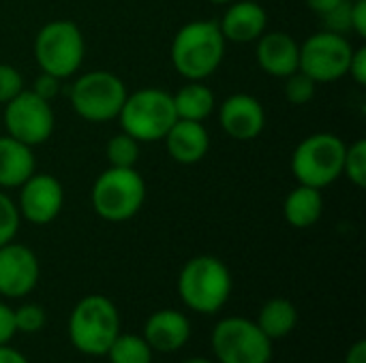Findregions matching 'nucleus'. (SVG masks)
I'll list each match as a JSON object with an SVG mask.
<instances>
[{
	"mask_svg": "<svg viewBox=\"0 0 366 363\" xmlns=\"http://www.w3.org/2000/svg\"><path fill=\"white\" fill-rule=\"evenodd\" d=\"M24 90V79L19 71L11 64L0 62V105H6Z\"/></svg>",
	"mask_w": 366,
	"mask_h": 363,
	"instance_id": "c756f323",
	"label": "nucleus"
},
{
	"mask_svg": "<svg viewBox=\"0 0 366 363\" xmlns=\"http://www.w3.org/2000/svg\"><path fill=\"white\" fill-rule=\"evenodd\" d=\"M315 88H317V83L302 71H296L290 77H285V98L292 105L311 103L315 96Z\"/></svg>",
	"mask_w": 366,
	"mask_h": 363,
	"instance_id": "a878e982",
	"label": "nucleus"
},
{
	"mask_svg": "<svg viewBox=\"0 0 366 363\" xmlns=\"http://www.w3.org/2000/svg\"><path fill=\"white\" fill-rule=\"evenodd\" d=\"M172 98H174L176 116L180 120L204 122L214 109V94L202 81H189L176 94H172Z\"/></svg>",
	"mask_w": 366,
	"mask_h": 363,
	"instance_id": "4be33fe9",
	"label": "nucleus"
},
{
	"mask_svg": "<svg viewBox=\"0 0 366 363\" xmlns=\"http://www.w3.org/2000/svg\"><path fill=\"white\" fill-rule=\"evenodd\" d=\"M266 26H268V13L255 0H238V2L234 0L225 11L223 19L219 21L225 41L232 43L257 41L266 32Z\"/></svg>",
	"mask_w": 366,
	"mask_h": 363,
	"instance_id": "f3484780",
	"label": "nucleus"
},
{
	"mask_svg": "<svg viewBox=\"0 0 366 363\" xmlns=\"http://www.w3.org/2000/svg\"><path fill=\"white\" fill-rule=\"evenodd\" d=\"M32 92L39 94V96L45 98V101H51V98L60 92V79L54 77V75H49V73H41V75L34 79Z\"/></svg>",
	"mask_w": 366,
	"mask_h": 363,
	"instance_id": "7c9ffc66",
	"label": "nucleus"
},
{
	"mask_svg": "<svg viewBox=\"0 0 366 363\" xmlns=\"http://www.w3.org/2000/svg\"><path fill=\"white\" fill-rule=\"evenodd\" d=\"M221 128L236 141L257 139L266 126L264 105L251 94H232L219 109Z\"/></svg>",
	"mask_w": 366,
	"mask_h": 363,
	"instance_id": "4468645a",
	"label": "nucleus"
},
{
	"mask_svg": "<svg viewBox=\"0 0 366 363\" xmlns=\"http://www.w3.org/2000/svg\"><path fill=\"white\" fill-rule=\"evenodd\" d=\"M86 53L81 30L69 19H56L45 24L34 39V60L43 73L58 79L71 77L79 71Z\"/></svg>",
	"mask_w": 366,
	"mask_h": 363,
	"instance_id": "0eeeda50",
	"label": "nucleus"
},
{
	"mask_svg": "<svg viewBox=\"0 0 366 363\" xmlns=\"http://www.w3.org/2000/svg\"><path fill=\"white\" fill-rule=\"evenodd\" d=\"M324 212V197L320 188L298 184L285 199L283 203V214L285 220L294 229H309L313 227Z\"/></svg>",
	"mask_w": 366,
	"mask_h": 363,
	"instance_id": "aec40b11",
	"label": "nucleus"
},
{
	"mask_svg": "<svg viewBox=\"0 0 366 363\" xmlns=\"http://www.w3.org/2000/svg\"><path fill=\"white\" fill-rule=\"evenodd\" d=\"M343 175L350 178L352 184L362 188L366 184V141L358 139L345 150V160H343Z\"/></svg>",
	"mask_w": 366,
	"mask_h": 363,
	"instance_id": "393cba45",
	"label": "nucleus"
},
{
	"mask_svg": "<svg viewBox=\"0 0 366 363\" xmlns=\"http://www.w3.org/2000/svg\"><path fill=\"white\" fill-rule=\"evenodd\" d=\"M345 150V141L332 133L309 135L292 154V173L298 184L322 190L343 175Z\"/></svg>",
	"mask_w": 366,
	"mask_h": 363,
	"instance_id": "423d86ee",
	"label": "nucleus"
},
{
	"mask_svg": "<svg viewBox=\"0 0 366 363\" xmlns=\"http://www.w3.org/2000/svg\"><path fill=\"white\" fill-rule=\"evenodd\" d=\"M4 126L9 137L30 148L41 145L54 133V109L49 101L41 98L32 90H21L4 105Z\"/></svg>",
	"mask_w": 366,
	"mask_h": 363,
	"instance_id": "9b49d317",
	"label": "nucleus"
},
{
	"mask_svg": "<svg viewBox=\"0 0 366 363\" xmlns=\"http://www.w3.org/2000/svg\"><path fill=\"white\" fill-rule=\"evenodd\" d=\"M339 2H343V0H307V6L322 17L324 13H328L330 9H335Z\"/></svg>",
	"mask_w": 366,
	"mask_h": 363,
	"instance_id": "e433bc0d",
	"label": "nucleus"
},
{
	"mask_svg": "<svg viewBox=\"0 0 366 363\" xmlns=\"http://www.w3.org/2000/svg\"><path fill=\"white\" fill-rule=\"evenodd\" d=\"M148 347L157 353H176L180 351L191 338V323L189 319L172 308L157 310L148 317L142 336Z\"/></svg>",
	"mask_w": 366,
	"mask_h": 363,
	"instance_id": "dca6fc26",
	"label": "nucleus"
},
{
	"mask_svg": "<svg viewBox=\"0 0 366 363\" xmlns=\"http://www.w3.org/2000/svg\"><path fill=\"white\" fill-rule=\"evenodd\" d=\"M184 363H212L210 359H206V357H191V359H187Z\"/></svg>",
	"mask_w": 366,
	"mask_h": 363,
	"instance_id": "4c0bfd02",
	"label": "nucleus"
},
{
	"mask_svg": "<svg viewBox=\"0 0 366 363\" xmlns=\"http://www.w3.org/2000/svg\"><path fill=\"white\" fill-rule=\"evenodd\" d=\"M352 32L366 36V0H352Z\"/></svg>",
	"mask_w": 366,
	"mask_h": 363,
	"instance_id": "72a5a7b5",
	"label": "nucleus"
},
{
	"mask_svg": "<svg viewBox=\"0 0 366 363\" xmlns=\"http://www.w3.org/2000/svg\"><path fill=\"white\" fill-rule=\"evenodd\" d=\"M212 353L219 363H270L272 340L244 317H229L212 332Z\"/></svg>",
	"mask_w": 366,
	"mask_h": 363,
	"instance_id": "6e6552de",
	"label": "nucleus"
},
{
	"mask_svg": "<svg viewBox=\"0 0 366 363\" xmlns=\"http://www.w3.org/2000/svg\"><path fill=\"white\" fill-rule=\"evenodd\" d=\"M120 334V315L105 295H86L69 317L71 344L90 357H105L112 342Z\"/></svg>",
	"mask_w": 366,
	"mask_h": 363,
	"instance_id": "7ed1b4c3",
	"label": "nucleus"
},
{
	"mask_svg": "<svg viewBox=\"0 0 366 363\" xmlns=\"http://www.w3.org/2000/svg\"><path fill=\"white\" fill-rule=\"evenodd\" d=\"M64 205V188L49 173H32L19 186V216L32 225H49Z\"/></svg>",
	"mask_w": 366,
	"mask_h": 363,
	"instance_id": "f8f14e48",
	"label": "nucleus"
},
{
	"mask_svg": "<svg viewBox=\"0 0 366 363\" xmlns=\"http://www.w3.org/2000/svg\"><path fill=\"white\" fill-rule=\"evenodd\" d=\"M210 2H214V4H229V2H234V0H210Z\"/></svg>",
	"mask_w": 366,
	"mask_h": 363,
	"instance_id": "58836bf2",
	"label": "nucleus"
},
{
	"mask_svg": "<svg viewBox=\"0 0 366 363\" xmlns=\"http://www.w3.org/2000/svg\"><path fill=\"white\" fill-rule=\"evenodd\" d=\"M225 36L217 21L197 19L184 24L172 41V64L189 81H204L223 62Z\"/></svg>",
	"mask_w": 366,
	"mask_h": 363,
	"instance_id": "f257e3e1",
	"label": "nucleus"
},
{
	"mask_svg": "<svg viewBox=\"0 0 366 363\" xmlns=\"http://www.w3.org/2000/svg\"><path fill=\"white\" fill-rule=\"evenodd\" d=\"M127 98V86L109 71H90L71 88L75 113L88 122H107L118 118Z\"/></svg>",
	"mask_w": 366,
	"mask_h": 363,
	"instance_id": "1a4fd4ad",
	"label": "nucleus"
},
{
	"mask_svg": "<svg viewBox=\"0 0 366 363\" xmlns=\"http://www.w3.org/2000/svg\"><path fill=\"white\" fill-rule=\"evenodd\" d=\"M41 265L36 255L24 246L9 242L0 246V295L9 300L26 297L39 285Z\"/></svg>",
	"mask_w": 366,
	"mask_h": 363,
	"instance_id": "ddd939ff",
	"label": "nucleus"
},
{
	"mask_svg": "<svg viewBox=\"0 0 366 363\" xmlns=\"http://www.w3.org/2000/svg\"><path fill=\"white\" fill-rule=\"evenodd\" d=\"M109 363H152V349L142 336L118 334L107 351Z\"/></svg>",
	"mask_w": 366,
	"mask_h": 363,
	"instance_id": "5701e85b",
	"label": "nucleus"
},
{
	"mask_svg": "<svg viewBox=\"0 0 366 363\" xmlns=\"http://www.w3.org/2000/svg\"><path fill=\"white\" fill-rule=\"evenodd\" d=\"M347 75H352V79L358 86H366V47H354L350 66H347Z\"/></svg>",
	"mask_w": 366,
	"mask_h": 363,
	"instance_id": "473e14b6",
	"label": "nucleus"
},
{
	"mask_svg": "<svg viewBox=\"0 0 366 363\" xmlns=\"http://www.w3.org/2000/svg\"><path fill=\"white\" fill-rule=\"evenodd\" d=\"M105 154H107L109 167H135L139 158V141L122 131L109 139Z\"/></svg>",
	"mask_w": 366,
	"mask_h": 363,
	"instance_id": "b1692460",
	"label": "nucleus"
},
{
	"mask_svg": "<svg viewBox=\"0 0 366 363\" xmlns=\"http://www.w3.org/2000/svg\"><path fill=\"white\" fill-rule=\"evenodd\" d=\"M118 120L122 131L139 143H154L167 135L178 116L169 92L159 88H144L127 94Z\"/></svg>",
	"mask_w": 366,
	"mask_h": 363,
	"instance_id": "20e7f679",
	"label": "nucleus"
},
{
	"mask_svg": "<svg viewBox=\"0 0 366 363\" xmlns=\"http://www.w3.org/2000/svg\"><path fill=\"white\" fill-rule=\"evenodd\" d=\"M345 363H366V342L358 340L356 344L350 347L347 355H345Z\"/></svg>",
	"mask_w": 366,
	"mask_h": 363,
	"instance_id": "f704fd0d",
	"label": "nucleus"
},
{
	"mask_svg": "<svg viewBox=\"0 0 366 363\" xmlns=\"http://www.w3.org/2000/svg\"><path fill=\"white\" fill-rule=\"evenodd\" d=\"M255 58L264 73L285 79L298 71L300 45L287 32H264L257 39Z\"/></svg>",
	"mask_w": 366,
	"mask_h": 363,
	"instance_id": "2eb2a0df",
	"label": "nucleus"
},
{
	"mask_svg": "<svg viewBox=\"0 0 366 363\" xmlns=\"http://www.w3.org/2000/svg\"><path fill=\"white\" fill-rule=\"evenodd\" d=\"M354 53V45L347 36L328 30L311 34L300 45L298 71L307 73L315 83L337 81L347 75V66Z\"/></svg>",
	"mask_w": 366,
	"mask_h": 363,
	"instance_id": "9d476101",
	"label": "nucleus"
},
{
	"mask_svg": "<svg viewBox=\"0 0 366 363\" xmlns=\"http://www.w3.org/2000/svg\"><path fill=\"white\" fill-rule=\"evenodd\" d=\"M0 363H28V359L13 347L0 344Z\"/></svg>",
	"mask_w": 366,
	"mask_h": 363,
	"instance_id": "c9c22d12",
	"label": "nucleus"
},
{
	"mask_svg": "<svg viewBox=\"0 0 366 363\" xmlns=\"http://www.w3.org/2000/svg\"><path fill=\"white\" fill-rule=\"evenodd\" d=\"M36 169L32 148L13 139L0 137V188H19Z\"/></svg>",
	"mask_w": 366,
	"mask_h": 363,
	"instance_id": "6ab92c4d",
	"label": "nucleus"
},
{
	"mask_svg": "<svg viewBox=\"0 0 366 363\" xmlns=\"http://www.w3.org/2000/svg\"><path fill=\"white\" fill-rule=\"evenodd\" d=\"M92 208L107 223L133 218L146 201V182L135 167H109L92 186Z\"/></svg>",
	"mask_w": 366,
	"mask_h": 363,
	"instance_id": "39448f33",
	"label": "nucleus"
},
{
	"mask_svg": "<svg viewBox=\"0 0 366 363\" xmlns=\"http://www.w3.org/2000/svg\"><path fill=\"white\" fill-rule=\"evenodd\" d=\"M229 267L210 255L193 257L178 276V293L184 306L199 315H217L232 295Z\"/></svg>",
	"mask_w": 366,
	"mask_h": 363,
	"instance_id": "f03ea898",
	"label": "nucleus"
},
{
	"mask_svg": "<svg viewBox=\"0 0 366 363\" xmlns=\"http://www.w3.org/2000/svg\"><path fill=\"white\" fill-rule=\"evenodd\" d=\"M19 220H21V216H19L17 205L13 203L11 197H6V193L0 190V246L15 240Z\"/></svg>",
	"mask_w": 366,
	"mask_h": 363,
	"instance_id": "bb28decb",
	"label": "nucleus"
},
{
	"mask_svg": "<svg viewBox=\"0 0 366 363\" xmlns=\"http://www.w3.org/2000/svg\"><path fill=\"white\" fill-rule=\"evenodd\" d=\"M169 156L180 165H195L199 163L210 148L208 131L202 122L193 120H176L167 135L163 137Z\"/></svg>",
	"mask_w": 366,
	"mask_h": 363,
	"instance_id": "a211bd4d",
	"label": "nucleus"
},
{
	"mask_svg": "<svg viewBox=\"0 0 366 363\" xmlns=\"http://www.w3.org/2000/svg\"><path fill=\"white\" fill-rule=\"evenodd\" d=\"M15 327L21 334H36L45 327V310L36 304H24L13 310Z\"/></svg>",
	"mask_w": 366,
	"mask_h": 363,
	"instance_id": "cd10ccee",
	"label": "nucleus"
},
{
	"mask_svg": "<svg viewBox=\"0 0 366 363\" xmlns=\"http://www.w3.org/2000/svg\"><path fill=\"white\" fill-rule=\"evenodd\" d=\"M257 327L274 342V340H283L287 338L296 325H298V310L296 306L285 300V297H272L268 300L259 315H257Z\"/></svg>",
	"mask_w": 366,
	"mask_h": 363,
	"instance_id": "412c9836",
	"label": "nucleus"
},
{
	"mask_svg": "<svg viewBox=\"0 0 366 363\" xmlns=\"http://www.w3.org/2000/svg\"><path fill=\"white\" fill-rule=\"evenodd\" d=\"M17 334L13 308L0 302V344H9Z\"/></svg>",
	"mask_w": 366,
	"mask_h": 363,
	"instance_id": "2f4dec72",
	"label": "nucleus"
},
{
	"mask_svg": "<svg viewBox=\"0 0 366 363\" xmlns=\"http://www.w3.org/2000/svg\"><path fill=\"white\" fill-rule=\"evenodd\" d=\"M322 24H324V30L335 32V34L345 36L347 32H352V0H343L335 9L324 13Z\"/></svg>",
	"mask_w": 366,
	"mask_h": 363,
	"instance_id": "c85d7f7f",
	"label": "nucleus"
}]
</instances>
